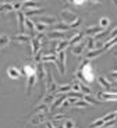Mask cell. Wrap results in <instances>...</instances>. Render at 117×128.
Segmentation results:
<instances>
[{
	"instance_id": "e0dca14e",
	"label": "cell",
	"mask_w": 117,
	"mask_h": 128,
	"mask_svg": "<svg viewBox=\"0 0 117 128\" xmlns=\"http://www.w3.org/2000/svg\"><path fill=\"white\" fill-rule=\"evenodd\" d=\"M38 7H42L41 6V2H35V0H28V2H24L22 4V10H31V8H38Z\"/></svg>"
},
{
	"instance_id": "4fadbf2b",
	"label": "cell",
	"mask_w": 117,
	"mask_h": 128,
	"mask_svg": "<svg viewBox=\"0 0 117 128\" xmlns=\"http://www.w3.org/2000/svg\"><path fill=\"white\" fill-rule=\"evenodd\" d=\"M25 29H28V34L34 38L35 36V22L34 20H31V17H25Z\"/></svg>"
},
{
	"instance_id": "f6af8a7d",
	"label": "cell",
	"mask_w": 117,
	"mask_h": 128,
	"mask_svg": "<svg viewBox=\"0 0 117 128\" xmlns=\"http://www.w3.org/2000/svg\"><path fill=\"white\" fill-rule=\"evenodd\" d=\"M102 46H103V42H102V40L96 42V49H102Z\"/></svg>"
},
{
	"instance_id": "d4e9b609",
	"label": "cell",
	"mask_w": 117,
	"mask_h": 128,
	"mask_svg": "<svg viewBox=\"0 0 117 128\" xmlns=\"http://www.w3.org/2000/svg\"><path fill=\"white\" fill-rule=\"evenodd\" d=\"M10 42H11V38H10L7 34H2V35H0V49L9 46Z\"/></svg>"
},
{
	"instance_id": "4dcf8cb0",
	"label": "cell",
	"mask_w": 117,
	"mask_h": 128,
	"mask_svg": "<svg viewBox=\"0 0 117 128\" xmlns=\"http://www.w3.org/2000/svg\"><path fill=\"white\" fill-rule=\"evenodd\" d=\"M86 49L88 50H93V49H96V42L95 39L92 38V36H88V39H86Z\"/></svg>"
},
{
	"instance_id": "816d5d0a",
	"label": "cell",
	"mask_w": 117,
	"mask_h": 128,
	"mask_svg": "<svg viewBox=\"0 0 117 128\" xmlns=\"http://www.w3.org/2000/svg\"><path fill=\"white\" fill-rule=\"evenodd\" d=\"M2 2H3V0H0V3H2Z\"/></svg>"
},
{
	"instance_id": "277c9868",
	"label": "cell",
	"mask_w": 117,
	"mask_h": 128,
	"mask_svg": "<svg viewBox=\"0 0 117 128\" xmlns=\"http://www.w3.org/2000/svg\"><path fill=\"white\" fill-rule=\"evenodd\" d=\"M32 36L29 35V34H18V35L13 36L11 38V42H16V43H18V45H25V43H28L29 40H31Z\"/></svg>"
},
{
	"instance_id": "8fae6325",
	"label": "cell",
	"mask_w": 117,
	"mask_h": 128,
	"mask_svg": "<svg viewBox=\"0 0 117 128\" xmlns=\"http://www.w3.org/2000/svg\"><path fill=\"white\" fill-rule=\"evenodd\" d=\"M98 98H99L100 100H103V102H111V100H114V102H116V100H117V93L99 92V93H98Z\"/></svg>"
},
{
	"instance_id": "ffe728a7",
	"label": "cell",
	"mask_w": 117,
	"mask_h": 128,
	"mask_svg": "<svg viewBox=\"0 0 117 128\" xmlns=\"http://www.w3.org/2000/svg\"><path fill=\"white\" fill-rule=\"evenodd\" d=\"M67 46H70V42H68V40L56 42V43H54V49H53V50L56 52V53H59V52H61V50H66Z\"/></svg>"
},
{
	"instance_id": "60d3db41",
	"label": "cell",
	"mask_w": 117,
	"mask_h": 128,
	"mask_svg": "<svg viewBox=\"0 0 117 128\" xmlns=\"http://www.w3.org/2000/svg\"><path fill=\"white\" fill-rule=\"evenodd\" d=\"M68 2L70 3H73V4H75V6H82L86 0H68Z\"/></svg>"
},
{
	"instance_id": "f5cc1de1",
	"label": "cell",
	"mask_w": 117,
	"mask_h": 128,
	"mask_svg": "<svg viewBox=\"0 0 117 128\" xmlns=\"http://www.w3.org/2000/svg\"><path fill=\"white\" fill-rule=\"evenodd\" d=\"M100 128H103V127H100Z\"/></svg>"
},
{
	"instance_id": "d6a6232c",
	"label": "cell",
	"mask_w": 117,
	"mask_h": 128,
	"mask_svg": "<svg viewBox=\"0 0 117 128\" xmlns=\"http://www.w3.org/2000/svg\"><path fill=\"white\" fill-rule=\"evenodd\" d=\"M79 88H81V92H82L84 95H91L92 93V90L89 89V86L85 82H81V81H79Z\"/></svg>"
},
{
	"instance_id": "484cf974",
	"label": "cell",
	"mask_w": 117,
	"mask_h": 128,
	"mask_svg": "<svg viewBox=\"0 0 117 128\" xmlns=\"http://www.w3.org/2000/svg\"><path fill=\"white\" fill-rule=\"evenodd\" d=\"M36 21H41V22L46 24V25H52V24L57 22V17H41V18L36 20Z\"/></svg>"
},
{
	"instance_id": "4316f807",
	"label": "cell",
	"mask_w": 117,
	"mask_h": 128,
	"mask_svg": "<svg viewBox=\"0 0 117 128\" xmlns=\"http://www.w3.org/2000/svg\"><path fill=\"white\" fill-rule=\"evenodd\" d=\"M71 107H74V109H78V107H81V109H88V107H89V103H88V102H85V100L78 99L73 106H71Z\"/></svg>"
},
{
	"instance_id": "b9f144b4",
	"label": "cell",
	"mask_w": 117,
	"mask_h": 128,
	"mask_svg": "<svg viewBox=\"0 0 117 128\" xmlns=\"http://www.w3.org/2000/svg\"><path fill=\"white\" fill-rule=\"evenodd\" d=\"M109 34H110V39H111V38H114V36H117V26L113 29V31L109 32Z\"/></svg>"
},
{
	"instance_id": "ab89813d",
	"label": "cell",
	"mask_w": 117,
	"mask_h": 128,
	"mask_svg": "<svg viewBox=\"0 0 117 128\" xmlns=\"http://www.w3.org/2000/svg\"><path fill=\"white\" fill-rule=\"evenodd\" d=\"M42 56H43V52H42V50H39L38 52V53H36V54H35V61H38V63H41V61H42Z\"/></svg>"
},
{
	"instance_id": "52a82bcc",
	"label": "cell",
	"mask_w": 117,
	"mask_h": 128,
	"mask_svg": "<svg viewBox=\"0 0 117 128\" xmlns=\"http://www.w3.org/2000/svg\"><path fill=\"white\" fill-rule=\"evenodd\" d=\"M17 21H18L20 34H24L25 32V14H24V11H17Z\"/></svg>"
},
{
	"instance_id": "7a4b0ae2",
	"label": "cell",
	"mask_w": 117,
	"mask_h": 128,
	"mask_svg": "<svg viewBox=\"0 0 117 128\" xmlns=\"http://www.w3.org/2000/svg\"><path fill=\"white\" fill-rule=\"evenodd\" d=\"M60 18H61L63 22H66V24H68V25H70V24H73L78 17H77V14L74 13L73 10L64 8V10H61V11H60Z\"/></svg>"
},
{
	"instance_id": "d6986e66",
	"label": "cell",
	"mask_w": 117,
	"mask_h": 128,
	"mask_svg": "<svg viewBox=\"0 0 117 128\" xmlns=\"http://www.w3.org/2000/svg\"><path fill=\"white\" fill-rule=\"evenodd\" d=\"M67 35V32H60V31H53V32H49L46 35V39H63L64 36Z\"/></svg>"
},
{
	"instance_id": "7dc6e473",
	"label": "cell",
	"mask_w": 117,
	"mask_h": 128,
	"mask_svg": "<svg viewBox=\"0 0 117 128\" xmlns=\"http://www.w3.org/2000/svg\"><path fill=\"white\" fill-rule=\"evenodd\" d=\"M4 3H11V0H3Z\"/></svg>"
},
{
	"instance_id": "83f0119b",
	"label": "cell",
	"mask_w": 117,
	"mask_h": 128,
	"mask_svg": "<svg viewBox=\"0 0 117 128\" xmlns=\"http://www.w3.org/2000/svg\"><path fill=\"white\" fill-rule=\"evenodd\" d=\"M71 84H64V85H57V93H66L71 90Z\"/></svg>"
},
{
	"instance_id": "30bf717a",
	"label": "cell",
	"mask_w": 117,
	"mask_h": 128,
	"mask_svg": "<svg viewBox=\"0 0 117 128\" xmlns=\"http://www.w3.org/2000/svg\"><path fill=\"white\" fill-rule=\"evenodd\" d=\"M57 95H59V96H56V98H54L50 112H53V110H54V109H57L59 106H61V104H63V102L67 99V95H66V93H57Z\"/></svg>"
},
{
	"instance_id": "ba28073f",
	"label": "cell",
	"mask_w": 117,
	"mask_h": 128,
	"mask_svg": "<svg viewBox=\"0 0 117 128\" xmlns=\"http://www.w3.org/2000/svg\"><path fill=\"white\" fill-rule=\"evenodd\" d=\"M41 113H49V104L41 102L34 110H32L31 113H29V114H31V116H35V114H41Z\"/></svg>"
},
{
	"instance_id": "f907efd6",
	"label": "cell",
	"mask_w": 117,
	"mask_h": 128,
	"mask_svg": "<svg viewBox=\"0 0 117 128\" xmlns=\"http://www.w3.org/2000/svg\"><path fill=\"white\" fill-rule=\"evenodd\" d=\"M21 2H28V0H21Z\"/></svg>"
},
{
	"instance_id": "836d02e7",
	"label": "cell",
	"mask_w": 117,
	"mask_h": 128,
	"mask_svg": "<svg viewBox=\"0 0 117 128\" xmlns=\"http://www.w3.org/2000/svg\"><path fill=\"white\" fill-rule=\"evenodd\" d=\"M11 4H13V8L14 11H21L22 10V4H24V2H21V0H16V2H11Z\"/></svg>"
},
{
	"instance_id": "603a6c76",
	"label": "cell",
	"mask_w": 117,
	"mask_h": 128,
	"mask_svg": "<svg viewBox=\"0 0 117 128\" xmlns=\"http://www.w3.org/2000/svg\"><path fill=\"white\" fill-rule=\"evenodd\" d=\"M103 52H104L103 48H102V49H93V50H88V53H86V58L92 60V58H95V57H98V56H100Z\"/></svg>"
},
{
	"instance_id": "d590c367",
	"label": "cell",
	"mask_w": 117,
	"mask_h": 128,
	"mask_svg": "<svg viewBox=\"0 0 117 128\" xmlns=\"http://www.w3.org/2000/svg\"><path fill=\"white\" fill-rule=\"evenodd\" d=\"M81 24H82V18H79V17H78V18H77L73 24H70V28H71V29H75V28H78Z\"/></svg>"
},
{
	"instance_id": "db71d44e",
	"label": "cell",
	"mask_w": 117,
	"mask_h": 128,
	"mask_svg": "<svg viewBox=\"0 0 117 128\" xmlns=\"http://www.w3.org/2000/svg\"><path fill=\"white\" fill-rule=\"evenodd\" d=\"M0 4H2V3H0Z\"/></svg>"
},
{
	"instance_id": "ee69618b",
	"label": "cell",
	"mask_w": 117,
	"mask_h": 128,
	"mask_svg": "<svg viewBox=\"0 0 117 128\" xmlns=\"http://www.w3.org/2000/svg\"><path fill=\"white\" fill-rule=\"evenodd\" d=\"M88 3H91V4H99L102 2V0H86Z\"/></svg>"
},
{
	"instance_id": "f35d334b",
	"label": "cell",
	"mask_w": 117,
	"mask_h": 128,
	"mask_svg": "<svg viewBox=\"0 0 117 128\" xmlns=\"http://www.w3.org/2000/svg\"><path fill=\"white\" fill-rule=\"evenodd\" d=\"M52 118L56 120V121H61V120H67V116L66 114H53Z\"/></svg>"
},
{
	"instance_id": "3957f363",
	"label": "cell",
	"mask_w": 117,
	"mask_h": 128,
	"mask_svg": "<svg viewBox=\"0 0 117 128\" xmlns=\"http://www.w3.org/2000/svg\"><path fill=\"white\" fill-rule=\"evenodd\" d=\"M66 60H67V54L66 50H61L57 53V64H54L57 68V71H60V74H66Z\"/></svg>"
},
{
	"instance_id": "5b68a950",
	"label": "cell",
	"mask_w": 117,
	"mask_h": 128,
	"mask_svg": "<svg viewBox=\"0 0 117 128\" xmlns=\"http://www.w3.org/2000/svg\"><path fill=\"white\" fill-rule=\"evenodd\" d=\"M7 75H9L11 80H20L21 75H22L21 68H17V67H14V66H11V67L7 68Z\"/></svg>"
},
{
	"instance_id": "681fc988",
	"label": "cell",
	"mask_w": 117,
	"mask_h": 128,
	"mask_svg": "<svg viewBox=\"0 0 117 128\" xmlns=\"http://www.w3.org/2000/svg\"><path fill=\"white\" fill-rule=\"evenodd\" d=\"M116 121H117V112H116Z\"/></svg>"
},
{
	"instance_id": "c3c4849f",
	"label": "cell",
	"mask_w": 117,
	"mask_h": 128,
	"mask_svg": "<svg viewBox=\"0 0 117 128\" xmlns=\"http://www.w3.org/2000/svg\"><path fill=\"white\" fill-rule=\"evenodd\" d=\"M111 2H114V3H116V4H117V0H111Z\"/></svg>"
},
{
	"instance_id": "f546056e",
	"label": "cell",
	"mask_w": 117,
	"mask_h": 128,
	"mask_svg": "<svg viewBox=\"0 0 117 128\" xmlns=\"http://www.w3.org/2000/svg\"><path fill=\"white\" fill-rule=\"evenodd\" d=\"M109 25H110V18H107V17H103V18L99 20V26H100L102 29H107Z\"/></svg>"
},
{
	"instance_id": "7bdbcfd3",
	"label": "cell",
	"mask_w": 117,
	"mask_h": 128,
	"mask_svg": "<svg viewBox=\"0 0 117 128\" xmlns=\"http://www.w3.org/2000/svg\"><path fill=\"white\" fill-rule=\"evenodd\" d=\"M109 77L111 78V80H117V71H113V72L109 74Z\"/></svg>"
},
{
	"instance_id": "6da1fadb",
	"label": "cell",
	"mask_w": 117,
	"mask_h": 128,
	"mask_svg": "<svg viewBox=\"0 0 117 128\" xmlns=\"http://www.w3.org/2000/svg\"><path fill=\"white\" fill-rule=\"evenodd\" d=\"M78 70L81 71V74L84 75V82L85 84H91L92 81H93V71H92L89 58H86V60H84L82 63H81Z\"/></svg>"
},
{
	"instance_id": "8992f818",
	"label": "cell",
	"mask_w": 117,
	"mask_h": 128,
	"mask_svg": "<svg viewBox=\"0 0 117 128\" xmlns=\"http://www.w3.org/2000/svg\"><path fill=\"white\" fill-rule=\"evenodd\" d=\"M86 49V43H78V45L71 46V54L78 57V56H82V53Z\"/></svg>"
},
{
	"instance_id": "8d00e7d4",
	"label": "cell",
	"mask_w": 117,
	"mask_h": 128,
	"mask_svg": "<svg viewBox=\"0 0 117 128\" xmlns=\"http://www.w3.org/2000/svg\"><path fill=\"white\" fill-rule=\"evenodd\" d=\"M63 125H64V128H75V122H74L73 120H68V118L64 121Z\"/></svg>"
},
{
	"instance_id": "2e32d148",
	"label": "cell",
	"mask_w": 117,
	"mask_h": 128,
	"mask_svg": "<svg viewBox=\"0 0 117 128\" xmlns=\"http://www.w3.org/2000/svg\"><path fill=\"white\" fill-rule=\"evenodd\" d=\"M36 81H38V77H36V74H34V75H31V77L27 78V93H31L32 88L35 86V84H36Z\"/></svg>"
},
{
	"instance_id": "9a60e30c",
	"label": "cell",
	"mask_w": 117,
	"mask_h": 128,
	"mask_svg": "<svg viewBox=\"0 0 117 128\" xmlns=\"http://www.w3.org/2000/svg\"><path fill=\"white\" fill-rule=\"evenodd\" d=\"M36 77H38V80H45V77H46V68H45V63H38V66H36Z\"/></svg>"
},
{
	"instance_id": "f1b7e54d",
	"label": "cell",
	"mask_w": 117,
	"mask_h": 128,
	"mask_svg": "<svg viewBox=\"0 0 117 128\" xmlns=\"http://www.w3.org/2000/svg\"><path fill=\"white\" fill-rule=\"evenodd\" d=\"M10 13V11H14L13 8V4L11 3H3V4H0V13Z\"/></svg>"
},
{
	"instance_id": "cb8c5ba5",
	"label": "cell",
	"mask_w": 117,
	"mask_h": 128,
	"mask_svg": "<svg viewBox=\"0 0 117 128\" xmlns=\"http://www.w3.org/2000/svg\"><path fill=\"white\" fill-rule=\"evenodd\" d=\"M70 25L68 24H66V22H56L54 24V31H60V32H68L70 31Z\"/></svg>"
},
{
	"instance_id": "7402d4cb",
	"label": "cell",
	"mask_w": 117,
	"mask_h": 128,
	"mask_svg": "<svg viewBox=\"0 0 117 128\" xmlns=\"http://www.w3.org/2000/svg\"><path fill=\"white\" fill-rule=\"evenodd\" d=\"M34 22H35V31H36V34H45V31L48 29V25L41 22V21H36V20H34Z\"/></svg>"
},
{
	"instance_id": "7c38bea8",
	"label": "cell",
	"mask_w": 117,
	"mask_h": 128,
	"mask_svg": "<svg viewBox=\"0 0 117 128\" xmlns=\"http://www.w3.org/2000/svg\"><path fill=\"white\" fill-rule=\"evenodd\" d=\"M48 120V113H41V114H35L34 118L31 120V124L32 125H39L42 122H45Z\"/></svg>"
},
{
	"instance_id": "9c48e42d",
	"label": "cell",
	"mask_w": 117,
	"mask_h": 128,
	"mask_svg": "<svg viewBox=\"0 0 117 128\" xmlns=\"http://www.w3.org/2000/svg\"><path fill=\"white\" fill-rule=\"evenodd\" d=\"M21 72H22V75H25V78L31 77V75L36 74V66H34V64H25L24 68L21 70Z\"/></svg>"
},
{
	"instance_id": "ac0fdd59",
	"label": "cell",
	"mask_w": 117,
	"mask_h": 128,
	"mask_svg": "<svg viewBox=\"0 0 117 128\" xmlns=\"http://www.w3.org/2000/svg\"><path fill=\"white\" fill-rule=\"evenodd\" d=\"M84 36H85V34L84 32H77L75 35L73 36V38L70 39V46H74V45H78V43H81L84 39Z\"/></svg>"
},
{
	"instance_id": "74e56055",
	"label": "cell",
	"mask_w": 117,
	"mask_h": 128,
	"mask_svg": "<svg viewBox=\"0 0 117 128\" xmlns=\"http://www.w3.org/2000/svg\"><path fill=\"white\" fill-rule=\"evenodd\" d=\"M102 118L104 120V122H106V121H109V120H113V118H116V112H111V113H109V114H106L104 117H102Z\"/></svg>"
},
{
	"instance_id": "e575fe53",
	"label": "cell",
	"mask_w": 117,
	"mask_h": 128,
	"mask_svg": "<svg viewBox=\"0 0 117 128\" xmlns=\"http://www.w3.org/2000/svg\"><path fill=\"white\" fill-rule=\"evenodd\" d=\"M103 124H104V120L103 118H99V120H96L95 122H92L91 128H100V127H103Z\"/></svg>"
},
{
	"instance_id": "1f68e13d",
	"label": "cell",
	"mask_w": 117,
	"mask_h": 128,
	"mask_svg": "<svg viewBox=\"0 0 117 128\" xmlns=\"http://www.w3.org/2000/svg\"><path fill=\"white\" fill-rule=\"evenodd\" d=\"M82 98H84V100H85V102L89 103V104H100V103H102V102H99V100H96L92 95H84Z\"/></svg>"
},
{
	"instance_id": "5bb4252c",
	"label": "cell",
	"mask_w": 117,
	"mask_h": 128,
	"mask_svg": "<svg viewBox=\"0 0 117 128\" xmlns=\"http://www.w3.org/2000/svg\"><path fill=\"white\" fill-rule=\"evenodd\" d=\"M103 31V29L100 28V26H88V28H85V31H84V34L88 36H96L98 34H100V32Z\"/></svg>"
},
{
	"instance_id": "bcb514c9",
	"label": "cell",
	"mask_w": 117,
	"mask_h": 128,
	"mask_svg": "<svg viewBox=\"0 0 117 128\" xmlns=\"http://www.w3.org/2000/svg\"><path fill=\"white\" fill-rule=\"evenodd\" d=\"M46 125H48V128H54V125L52 124V122H49V121L46 122Z\"/></svg>"
},
{
	"instance_id": "44dd1931",
	"label": "cell",
	"mask_w": 117,
	"mask_h": 128,
	"mask_svg": "<svg viewBox=\"0 0 117 128\" xmlns=\"http://www.w3.org/2000/svg\"><path fill=\"white\" fill-rule=\"evenodd\" d=\"M45 13V8L43 7H38V8H31V10H25L24 14L25 17H34V16H38V14Z\"/></svg>"
}]
</instances>
